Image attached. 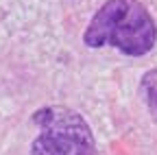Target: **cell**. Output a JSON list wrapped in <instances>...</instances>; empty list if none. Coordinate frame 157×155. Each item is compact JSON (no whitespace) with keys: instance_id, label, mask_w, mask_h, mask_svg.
<instances>
[{"instance_id":"cell-1","label":"cell","mask_w":157,"mask_h":155,"mask_svg":"<svg viewBox=\"0 0 157 155\" xmlns=\"http://www.w3.org/2000/svg\"><path fill=\"white\" fill-rule=\"evenodd\" d=\"M83 42L87 48L113 46L122 55L144 57L157 44V24L140 0H107L90 20Z\"/></svg>"},{"instance_id":"cell-3","label":"cell","mask_w":157,"mask_h":155,"mask_svg":"<svg viewBox=\"0 0 157 155\" xmlns=\"http://www.w3.org/2000/svg\"><path fill=\"white\" fill-rule=\"evenodd\" d=\"M140 90H142V96H144L146 105L153 111H157V68L144 72L142 83H140Z\"/></svg>"},{"instance_id":"cell-2","label":"cell","mask_w":157,"mask_h":155,"mask_svg":"<svg viewBox=\"0 0 157 155\" xmlns=\"http://www.w3.org/2000/svg\"><path fill=\"white\" fill-rule=\"evenodd\" d=\"M39 127L31 155H96L92 127L78 111L63 105H48L33 114Z\"/></svg>"}]
</instances>
